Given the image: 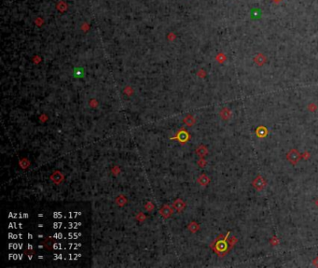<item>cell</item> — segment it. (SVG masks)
I'll list each match as a JSON object with an SVG mask.
<instances>
[{
	"label": "cell",
	"instance_id": "cell-1",
	"mask_svg": "<svg viewBox=\"0 0 318 268\" xmlns=\"http://www.w3.org/2000/svg\"><path fill=\"white\" fill-rule=\"evenodd\" d=\"M287 159L291 162H293V163H296L297 162V160L299 159V155H298V153H297V150H295V149H292L289 153H288V155H287Z\"/></svg>",
	"mask_w": 318,
	"mask_h": 268
},
{
	"label": "cell",
	"instance_id": "cell-2",
	"mask_svg": "<svg viewBox=\"0 0 318 268\" xmlns=\"http://www.w3.org/2000/svg\"><path fill=\"white\" fill-rule=\"evenodd\" d=\"M265 184H266V182H265V180H264L261 176L256 177V178L255 179L254 183H253V185L255 186V188L257 189V190H261V189L265 186Z\"/></svg>",
	"mask_w": 318,
	"mask_h": 268
}]
</instances>
